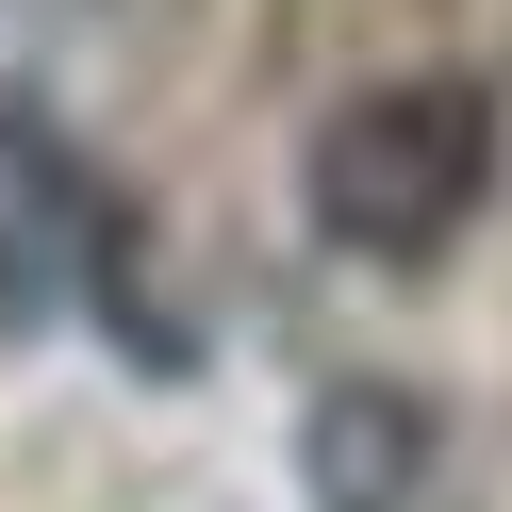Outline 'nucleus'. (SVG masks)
Instances as JSON below:
<instances>
[{
  "label": "nucleus",
  "mask_w": 512,
  "mask_h": 512,
  "mask_svg": "<svg viewBox=\"0 0 512 512\" xmlns=\"http://www.w3.org/2000/svg\"><path fill=\"white\" fill-rule=\"evenodd\" d=\"M496 149H512V116H496V83H479V67L347 83V100L314 116V149H298V215H314V248H331V265H364V281H430L446 248L496 215Z\"/></svg>",
  "instance_id": "obj_1"
},
{
  "label": "nucleus",
  "mask_w": 512,
  "mask_h": 512,
  "mask_svg": "<svg viewBox=\"0 0 512 512\" xmlns=\"http://www.w3.org/2000/svg\"><path fill=\"white\" fill-rule=\"evenodd\" d=\"M0 166H17V199H34V232H50V281H83L133 364H182V314L149 298V232H133V199L67 149V116H50V100H0Z\"/></svg>",
  "instance_id": "obj_2"
},
{
  "label": "nucleus",
  "mask_w": 512,
  "mask_h": 512,
  "mask_svg": "<svg viewBox=\"0 0 512 512\" xmlns=\"http://www.w3.org/2000/svg\"><path fill=\"white\" fill-rule=\"evenodd\" d=\"M298 479H314V512H446V413L413 380H314Z\"/></svg>",
  "instance_id": "obj_3"
}]
</instances>
